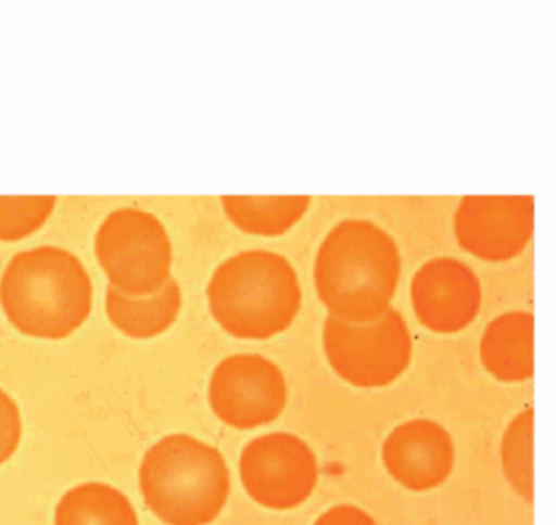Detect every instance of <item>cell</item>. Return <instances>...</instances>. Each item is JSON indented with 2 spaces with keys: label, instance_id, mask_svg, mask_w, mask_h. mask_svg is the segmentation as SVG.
<instances>
[{
  "label": "cell",
  "instance_id": "d6986e66",
  "mask_svg": "<svg viewBox=\"0 0 556 525\" xmlns=\"http://www.w3.org/2000/svg\"><path fill=\"white\" fill-rule=\"evenodd\" d=\"M313 525H378V523L365 510H361L356 505L341 503V505L326 510Z\"/></svg>",
  "mask_w": 556,
  "mask_h": 525
},
{
  "label": "cell",
  "instance_id": "8992f818",
  "mask_svg": "<svg viewBox=\"0 0 556 525\" xmlns=\"http://www.w3.org/2000/svg\"><path fill=\"white\" fill-rule=\"evenodd\" d=\"M410 351L408 325L393 308L365 323L330 315L324 321V354L332 371L352 386L380 388L395 382L406 371Z\"/></svg>",
  "mask_w": 556,
  "mask_h": 525
},
{
  "label": "cell",
  "instance_id": "7c38bea8",
  "mask_svg": "<svg viewBox=\"0 0 556 525\" xmlns=\"http://www.w3.org/2000/svg\"><path fill=\"white\" fill-rule=\"evenodd\" d=\"M482 367L500 382H523L534 373V317L526 310L497 315L480 338Z\"/></svg>",
  "mask_w": 556,
  "mask_h": 525
},
{
  "label": "cell",
  "instance_id": "52a82bcc",
  "mask_svg": "<svg viewBox=\"0 0 556 525\" xmlns=\"http://www.w3.org/2000/svg\"><path fill=\"white\" fill-rule=\"evenodd\" d=\"M245 492L271 510L304 503L317 484L313 449L295 434L271 432L250 440L239 458Z\"/></svg>",
  "mask_w": 556,
  "mask_h": 525
},
{
  "label": "cell",
  "instance_id": "5b68a950",
  "mask_svg": "<svg viewBox=\"0 0 556 525\" xmlns=\"http://www.w3.org/2000/svg\"><path fill=\"white\" fill-rule=\"evenodd\" d=\"M96 256L113 289L146 297L169 278L172 243L161 219L141 208H117L104 217L93 239Z\"/></svg>",
  "mask_w": 556,
  "mask_h": 525
},
{
  "label": "cell",
  "instance_id": "8fae6325",
  "mask_svg": "<svg viewBox=\"0 0 556 525\" xmlns=\"http://www.w3.org/2000/svg\"><path fill=\"white\" fill-rule=\"evenodd\" d=\"M454 458L450 432L430 419L404 421L382 443V462L389 475L417 492L443 484L454 469Z\"/></svg>",
  "mask_w": 556,
  "mask_h": 525
},
{
  "label": "cell",
  "instance_id": "e0dca14e",
  "mask_svg": "<svg viewBox=\"0 0 556 525\" xmlns=\"http://www.w3.org/2000/svg\"><path fill=\"white\" fill-rule=\"evenodd\" d=\"M56 197H0V241H17L39 230L54 210Z\"/></svg>",
  "mask_w": 556,
  "mask_h": 525
},
{
  "label": "cell",
  "instance_id": "7a4b0ae2",
  "mask_svg": "<svg viewBox=\"0 0 556 525\" xmlns=\"http://www.w3.org/2000/svg\"><path fill=\"white\" fill-rule=\"evenodd\" d=\"M7 319L26 336L63 338L91 310V278L83 262L56 245L17 252L0 278Z\"/></svg>",
  "mask_w": 556,
  "mask_h": 525
},
{
  "label": "cell",
  "instance_id": "ac0fdd59",
  "mask_svg": "<svg viewBox=\"0 0 556 525\" xmlns=\"http://www.w3.org/2000/svg\"><path fill=\"white\" fill-rule=\"evenodd\" d=\"M22 419L17 404L0 388V464L7 462L20 445Z\"/></svg>",
  "mask_w": 556,
  "mask_h": 525
},
{
  "label": "cell",
  "instance_id": "3957f363",
  "mask_svg": "<svg viewBox=\"0 0 556 525\" xmlns=\"http://www.w3.org/2000/svg\"><path fill=\"white\" fill-rule=\"evenodd\" d=\"M213 319L237 338H269L287 330L302 302L291 262L269 249L226 258L206 286Z\"/></svg>",
  "mask_w": 556,
  "mask_h": 525
},
{
  "label": "cell",
  "instance_id": "30bf717a",
  "mask_svg": "<svg viewBox=\"0 0 556 525\" xmlns=\"http://www.w3.org/2000/svg\"><path fill=\"white\" fill-rule=\"evenodd\" d=\"M480 280L463 262L439 256L424 262L410 280V304L417 321L439 334L465 330L480 310Z\"/></svg>",
  "mask_w": 556,
  "mask_h": 525
},
{
  "label": "cell",
  "instance_id": "277c9868",
  "mask_svg": "<svg viewBox=\"0 0 556 525\" xmlns=\"http://www.w3.org/2000/svg\"><path fill=\"white\" fill-rule=\"evenodd\" d=\"M139 488L163 523L206 525L228 499L230 475L215 447L189 434H169L146 451Z\"/></svg>",
  "mask_w": 556,
  "mask_h": 525
},
{
  "label": "cell",
  "instance_id": "4fadbf2b",
  "mask_svg": "<svg viewBox=\"0 0 556 525\" xmlns=\"http://www.w3.org/2000/svg\"><path fill=\"white\" fill-rule=\"evenodd\" d=\"M109 321L130 338H152L165 332L180 310V286L169 280L161 291L132 297L113 286L106 289Z\"/></svg>",
  "mask_w": 556,
  "mask_h": 525
},
{
  "label": "cell",
  "instance_id": "6da1fadb",
  "mask_svg": "<svg viewBox=\"0 0 556 525\" xmlns=\"http://www.w3.org/2000/svg\"><path fill=\"white\" fill-rule=\"evenodd\" d=\"M400 271V249L384 228L367 219H343L324 236L313 280L330 317L365 323L391 308Z\"/></svg>",
  "mask_w": 556,
  "mask_h": 525
},
{
  "label": "cell",
  "instance_id": "2e32d148",
  "mask_svg": "<svg viewBox=\"0 0 556 525\" xmlns=\"http://www.w3.org/2000/svg\"><path fill=\"white\" fill-rule=\"evenodd\" d=\"M532 440H534V410L526 408L506 427L502 436V471L508 484L528 503L534 499V466H532Z\"/></svg>",
  "mask_w": 556,
  "mask_h": 525
},
{
  "label": "cell",
  "instance_id": "9c48e42d",
  "mask_svg": "<svg viewBox=\"0 0 556 525\" xmlns=\"http://www.w3.org/2000/svg\"><path fill=\"white\" fill-rule=\"evenodd\" d=\"M534 230L530 195H467L454 213V236L476 258L502 262L519 256Z\"/></svg>",
  "mask_w": 556,
  "mask_h": 525
},
{
  "label": "cell",
  "instance_id": "ba28073f",
  "mask_svg": "<svg viewBox=\"0 0 556 525\" xmlns=\"http://www.w3.org/2000/svg\"><path fill=\"white\" fill-rule=\"evenodd\" d=\"M208 404L219 421L252 430L274 421L287 404V382L278 364L258 354L224 358L211 373Z\"/></svg>",
  "mask_w": 556,
  "mask_h": 525
},
{
  "label": "cell",
  "instance_id": "5bb4252c",
  "mask_svg": "<svg viewBox=\"0 0 556 525\" xmlns=\"http://www.w3.org/2000/svg\"><path fill=\"white\" fill-rule=\"evenodd\" d=\"M54 525H139V521L124 492L102 482H87L59 499Z\"/></svg>",
  "mask_w": 556,
  "mask_h": 525
},
{
  "label": "cell",
  "instance_id": "9a60e30c",
  "mask_svg": "<svg viewBox=\"0 0 556 525\" xmlns=\"http://www.w3.org/2000/svg\"><path fill=\"white\" fill-rule=\"evenodd\" d=\"M311 197H245V195H224L222 208L228 219L248 234L278 236L287 232L306 213Z\"/></svg>",
  "mask_w": 556,
  "mask_h": 525
}]
</instances>
